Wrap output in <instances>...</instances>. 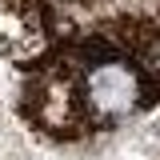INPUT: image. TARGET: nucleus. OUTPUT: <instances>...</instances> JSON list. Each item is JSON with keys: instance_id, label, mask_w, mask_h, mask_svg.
<instances>
[{"instance_id": "1", "label": "nucleus", "mask_w": 160, "mask_h": 160, "mask_svg": "<svg viewBox=\"0 0 160 160\" xmlns=\"http://www.w3.org/2000/svg\"><path fill=\"white\" fill-rule=\"evenodd\" d=\"M88 92L96 100L104 112H124L128 104H132V80L128 72H120V68H100L92 84H88Z\"/></svg>"}]
</instances>
